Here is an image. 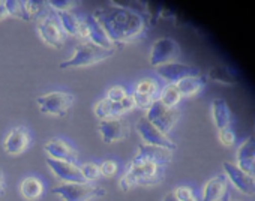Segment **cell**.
Instances as JSON below:
<instances>
[{"mask_svg": "<svg viewBox=\"0 0 255 201\" xmlns=\"http://www.w3.org/2000/svg\"><path fill=\"white\" fill-rule=\"evenodd\" d=\"M48 6H51L57 12H65V11H71L72 8H75L77 2H72V0H50Z\"/></svg>", "mask_w": 255, "mask_h": 201, "instance_id": "30", "label": "cell"}, {"mask_svg": "<svg viewBox=\"0 0 255 201\" xmlns=\"http://www.w3.org/2000/svg\"><path fill=\"white\" fill-rule=\"evenodd\" d=\"M8 17V11H6V6H5V2L0 3V20H3Z\"/></svg>", "mask_w": 255, "mask_h": 201, "instance_id": "36", "label": "cell"}, {"mask_svg": "<svg viewBox=\"0 0 255 201\" xmlns=\"http://www.w3.org/2000/svg\"><path fill=\"white\" fill-rule=\"evenodd\" d=\"M212 120L216 126L218 131L230 128L231 123V110L230 105L227 104V100L218 98L212 100Z\"/></svg>", "mask_w": 255, "mask_h": 201, "instance_id": "22", "label": "cell"}, {"mask_svg": "<svg viewBox=\"0 0 255 201\" xmlns=\"http://www.w3.org/2000/svg\"><path fill=\"white\" fill-rule=\"evenodd\" d=\"M173 150L165 149V147H159V146H149V144H140L137 155L134 156V159L137 161H144V162H150L155 164L158 167H165L171 162L173 159Z\"/></svg>", "mask_w": 255, "mask_h": 201, "instance_id": "12", "label": "cell"}, {"mask_svg": "<svg viewBox=\"0 0 255 201\" xmlns=\"http://www.w3.org/2000/svg\"><path fill=\"white\" fill-rule=\"evenodd\" d=\"M47 165L51 168V171L63 182L66 183H84V177L81 174V170L77 164L68 162V161H59L53 158H47Z\"/></svg>", "mask_w": 255, "mask_h": 201, "instance_id": "13", "label": "cell"}, {"mask_svg": "<svg viewBox=\"0 0 255 201\" xmlns=\"http://www.w3.org/2000/svg\"><path fill=\"white\" fill-rule=\"evenodd\" d=\"M221 201H231V195H230V192H227L224 197H222V200Z\"/></svg>", "mask_w": 255, "mask_h": 201, "instance_id": "39", "label": "cell"}, {"mask_svg": "<svg viewBox=\"0 0 255 201\" xmlns=\"http://www.w3.org/2000/svg\"><path fill=\"white\" fill-rule=\"evenodd\" d=\"M30 144V134L24 126H17L14 128L8 137L5 138L3 143V149L8 155L11 156H17L21 155Z\"/></svg>", "mask_w": 255, "mask_h": 201, "instance_id": "15", "label": "cell"}, {"mask_svg": "<svg viewBox=\"0 0 255 201\" xmlns=\"http://www.w3.org/2000/svg\"><path fill=\"white\" fill-rule=\"evenodd\" d=\"M161 102L165 105V107H170V108H176V105L180 102L182 99V95L180 92L177 90V86L176 84H168L162 89V92L159 93V98H158Z\"/></svg>", "mask_w": 255, "mask_h": 201, "instance_id": "25", "label": "cell"}, {"mask_svg": "<svg viewBox=\"0 0 255 201\" xmlns=\"http://www.w3.org/2000/svg\"><path fill=\"white\" fill-rule=\"evenodd\" d=\"M146 117L165 135L174 128V125L177 123L179 117H180V111L177 108H170L165 107L159 99H156L152 104V107L147 110Z\"/></svg>", "mask_w": 255, "mask_h": 201, "instance_id": "7", "label": "cell"}, {"mask_svg": "<svg viewBox=\"0 0 255 201\" xmlns=\"http://www.w3.org/2000/svg\"><path fill=\"white\" fill-rule=\"evenodd\" d=\"M92 15L96 18L110 41L117 48L128 42L137 41L146 29L144 17L126 8H122L114 2L107 8L96 9Z\"/></svg>", "mask_w": 255, "mask_h": 201, "instance_id": "1", "label": "cell"}, {"mask_svg": "<svg viewBox=\"0 0 255 201\" xmlns=\"http://www.w3.org/2000/svg\"><path fill=\"white\" fill-rule=\"evenodd\" d=\"M116 48H102L90 41H83L75 45V53L71 59L65 60L60 63L62 69L68 68H83V66H90L95 63H99L105 59H110L114 56Z\"/></svg>", "mask_w": 255, "mask_h": 201, "instance_id": "3", "label": "cell"}, {"mask_svg": "<svg viewBox=\"0 0 255 201\" xmlns=\"http://www.w3.org/2000/svg\"><path fill=\"white\" fill-rule=\"evenodd\" d=\"M162 201H179V200H177V197H176V194H174V191H173V192H168V194L164 197Z\"/></svg>", "mask_w": 255, "mask_h": 201, "instance_id": "38", "label": "cell"}, {"mask_svg": "<svg viewBox=\"0 0 255 201\" xmlns=\"http://www.w3.org/2000/svg\"><path fill=\"white\" fill-rule=\"evenodd\" d=\"M254 179H255V173H254Z\"/></svg>", "mask_w": 255, "mask_h": 201, "instance_id": "40", "label": "cell"}, {"mask_svg": "<svg viewBox=\"0 0 255 201\" xmlns=\"http://www.w3.org/2000/svg\"><path fill=\"white\" fill-rule=\"evenodd\" d=\"M180 54H182V48L179 42L170 36H162L152 44L149 62L153 68H158L162 65L179 62Z\"/></svg>", "mask_w": 255, "mask_h": 201, "instance_id": "5", "label": "cell"}, {"mask_svg": "<svg viewBox=\"0 0 255 201\" xmlns=\"http://www.w3.org/2000/svg\"><path fill=\"white\" fill-rule=\"evenodd\" d=\"M44 150L53 159L68 161V162H74V164L78 161V152L60 138H51L50 141H47L44 146Z\"/></svg>", "mask_w": 255, "mask_h": 201, "instance_id": "16", "label": "cell"}, {"mask_svg": "<svg viewBox=\"0 0 255 201\" xmlns=\"http://www.w3.org/2000/svg\"><path fill=\"white\" fill-rule=\"evenodd\" d=\"M53 194L59 195L63 201H89L92 198H101L107 191L93 183H63L51 189Z\"/></svg>", "mask_w": 255, "mask_h": 201, "instance_id": "4", "label": "cell"}, {"mask_svg": "<svg viewBox=\"0 0 255 201\" xmlns=\"http://www.w3.org/2000/svg\"><path fill=\"white\" fill-rule=\"evenodd\" d=\"M164 177H165L164 167L132 159L128 164L126 171L120 179L119 188L123 192H128L135 186H155L159 185L164 180Z\"/></svg>", "mask_w": 255, "mask_h": 201, "instance_id": "2", "label": "cell"}, {"mask_svg": "<svg viewBox=\"0 0 255 201\" xmlns=\"http://www.w3.org/2000/svg\"><path fill=\"white\" fill-rule=\"evenodd\" d=\"M207 83V77L204 75H192V77H188V78H183L182 81H179L176 86H177V90L180 92L182 98H191V96H195L198 95L204 86Z\"/></svg>", "mask_w": 255, "mask_h": 201, "instance_id": "23", "label": "cell"}, {"mask_svg": "<svg viewBox=\"0 0 255 201\" xmlns=\"http://www.w3.org/2000/svg\"><path fill=\"white\" fill-rule=\"evenodd\" d=\"M36 104L41 113L63 117L74 104V95L65 92H50L36 98Z\"/></svg>", "mask_w": 255, "mask_h": 201, "instance_id": "6", "label": "cell"}, {"mask_svg": "<svg viewBox=\"0 0 255 201\" xmlns=\"http://www.w3.org/2000/svg\"><path fill=\"white\" fill-rule=\"evenodd\" d=\"M137 132L140 134L141 140L144 144L149 146H159V147H165L170 150H176V143L171 141L168 138V135H165L164 132H161L146 116L140 117L137 122Z\"/></svg>", "mask_w": 255, "mask_h": 201, "instance_id": "8", "label": "cell"}, {"mask_svg": "<svg viewBox=\"0 0 255 201\" xmlns=\"http://www.w3.org/2000/svg\"><path fill=\"white\" fill-rule=\"evenodd\" d=\"M158 90H159V84L152 80V78H146V80H141L137 87H135V93H140V95H146V96H150L153 99H158L156 95H158Z\"/></svg>", "mask_w": 255, "mask_h": 201, "instance_id": "27", "label": "cell"}, {"mask_svg": "<svg viewBox=\"0 0 255 201\" xmlns=\"http://www.w3.org/2000/svg\"><path fill=\"white\" fill-rule=\"evenodd\" d=\"M155 69H156V74L162 80H165L168 84H177L183 78H188V77H192V75H200L198 68H195L192 65H188V63H183V62H173V63H168V65L158 66Z\"/></svg>", "mask_w": 255, "mask_h": 201, "instance_id": "11", "label": "cell"}, {"mask_svg": "<svg viewBox=\"0 0 255 201\" xmlns=\"http://www.w3.org/2000/svg\"><path fill=\"white\" fill-rule=\"evenodd\" d=\"M99 171H101V174L105 176V177H113V176L117 173V164H116V161H113V159L104 161V162L99 165Z\"/></svg>", "mask_w": 255, "mask_h": 201, "instance_id": "33", "label": "cell"}, {"mask_svg": "<svg viewBox=\"0 0 255 201\" xmlns=\"http://www.w3.org/2000/svg\"><path fill=\"white\" fill-rule=\"evenodd\" d=\"M57 14H59L60 23H62V29L68 35H72L75 38H87L86 23L81 21L75 14H72V11L57 12Z\"/></svg>", "mask_w": 255, "mask_h": 201, "instance_id": "21", "label": "cell"}, {"mask_svg": "<svg viewBox=\"0 0 255 201\" xmlns=\"http://www.w3.org/2000/svg\"><path fill=\"white\" fill-rule=\"evenodd\" d=\"M98 131L105 144L123 141L129 135V126H128V123L120 117H108V119L99 120Z\"/></svg>", "mask_w": 255, "mask_h": 201, "instance_id": "10", "label": "cell"}, {"mask_svg": "<svg viewBox=\"0 0 255 201\" xmlns=\"http://www.w3.org/2000/svg\"><path fill=\"white\" fill-rule=\"evenodd\" d=\"M84 23H86L87 38H89L90 42H93V44H96V45H99L102 48H116L117 50V47L110 41V38L107 36L105 30L101 27V24L96 21V18L92 14H89L86 17Z\"/></svg>", "mask_w": 255, "mask_h": 201, "instance_id": "20", "label": "cell"}, {"mask_svg": "<svg viewBox=\"0 0 255 201\" xmlns=\"http://www.w3.org/2000/svg\"><path fill=\"white\" fill-rule=\"evenodd\" d=\"M254 137H255V135H254Z\"/></svg>", "mask_w": 255, "mask_h": 201, "instance_id": "42", "label": "cell"}, {"mask_svg": "<svg viewBox=\"0 0 255 201\" xmlns=\"http://www.w3.org/2000/svg\"><path fill=\"white\" fill-rule=\"evenodd\" d=\"M236 164L246 173L254 174L255 167V137L243 141L236 152Z\"/></svg>", "mask_w": 255, "mask_h": 201, "instance_id": "17", "label": "cell"}, {"mask_svg": "<svg viewBox=\"0 0 255 201\" xmlns=\"http://www.w3.org/2000/svg\"><path fill=\"white\" fill-rule=\"evenodd\" d=\"M228 179L225 174H218L209 179L203 188V200L201 201H221L222 197L228 192L227 189Z\"/></svg>", "mask_w": 255, "mask_h": 201, "instance_id": "19", "label": "cell"}, {"mask_svg": "<svg viewBox=\"0 0 255 201\" xmlns=\"http://www.w3.org/2000/svg\"><path fill=\"white\" fill-rule=\"evenodd\" d=\"M5 6H6V11H8V15H12V17H17L20 20H32L27 9H26V5L24 2H20V0H6L5 2Z\"/></svg>", "mask_w": 255, "mask_h": 201, "instance_id": "26", "label": "cell"}, {"mask_svg": "<svg viewBox=\"0 0 255 201\" xmlns=\"http://www.w3.org/2000/svg\"><path fill=\"white\" fill-rule=\"evenodd\" d=\"M3 192H5V176H3L2 170H0V195Z\"/></svg>", "mask_w": 255, "mask_h": 201, "instance_id": "37", "label": "cell"}, {"mask_svg": "<svg viewBox=\"0 0 255 201\" xmlns=\"http://www.w3.org/2000/svg\"><path fill=\"white\" fill-rule=\"evenodd\" d=\"M126 90L120 86H113L108 92H107V99L111 100V102H120V100L126 96Z\"/></svg>", "mask_w": 255, "mask_h": 201, "instance_id": "32", "label": "cell"}, {"mask_svg": "<svg viewBox=\"0 0 255 201\" xmlns=\"http://www.w3.org/2000/svg\"><path fill=\"white\" fill-rule=\"evenodd\" d=\"M218 140L222 146L231 147L236 143V134L231 128H225V129L218 131Z\"/></svg>", "mask_w": 255, "mask_h": 201, "instance_id": "29", "label": "cell"}, {"mask_svg": "<svg viewBox=\"0 0 255 201\" xmlns=\"http://www.w3.org/2000/svg\"><path fill=\"white\" fill-rule=\"evenodd\" d=\"M24 5H26V9L30 15V18H35L42 12V3H39V2H24Z\"/></svg>", "mask_w": 255, "mask_h": 201, "instance_id": "35", "label": "cell"}, {"mask_svg": "<svg viewBox=\"0 0 255 201\" xmlns=\"http://www.w3.org/2000/svg\"><path fill=\"white\" fill-rule=\"evenodd\" d=\"M81 170V174L84 177L86 182H92V180H96L99 176H101V171H99V165L93 164V162H86L80 167Z\"/></svg>", "mask_w": 255, "mask_h": 201, "instance_id": "28", "label": "cell"}, {"mask_svg": "<svg viewBox=\"0 0 255 201\" xmlns=\"http://www.w3.org/2000/svg\"><path fill=\"white\" fill-rule=\"evenodd\" d=\"M207 78L216 84L221 86H228V87H234L240 84V77L239 74L231 69L227 65H215L209 69L207 72Z\"/></svg>", "mask_w": 255, "mask_h": 201, "instance_id": "18", "label": "cell"}, {"mask_svg": "<svg viewBox=\"0 0 255 201\" xmlns=\"http://www.w3.org/2000/svg\"><path fill=\"white\" fill-rule=\"evenodd\" d=\"M38 33L41 35L42 41L53 48H62L65 44V35L62 27L53 17H44L38 24Z\"/></svg>", "mask_w": 255, "mask_h": 201, "instance_id": "14", "label": "cell"}, {"mask_svg": "<svg viewBox=\"0 0 255 201\" xmlns=\"http://www.w3.org/2000/svg\"><path fill=\"white\" fill-rule=\"evenodd\" d=\"M174 194H176V197H177L179 201H197V200H195V195H194V192H192V189L188 188V186H179V188L174 191Z\"/></svg>", "mask_w": 255, "mask_h": 201, "instance_id": "34", "label": "cell"}, {"mask_svg": "<svg viewBox=\"0 0 255 201\" xmlns=\"http://www.w3.org/2000/svg\"><path fill=\"white\" fill-rule=\"evenodd\" d=\"M224 174L227 176L228 182L242 194L245 195H255V179L254 174L243 171L237 164L224 161L222 162Z\"/></svg>", "mask_w": 255, "mask_h": 201, "instance_id": "9", "label": "cell"}, {"mask_svg": "<svg viewBox=\"0 0 255 201\" xmlns=\"http://www.w3.org/2000/svg\"><path fill=\"white\" fill-rule=\"evenodd\" d=\"M132 96H134V100H135V108H140V110H149L152 107V104L156 100V99H153L150 96L140 95V93H135V92H134Z\"/></svg>", "mask_w": 255, "mask_h": 201, "instance_id": "31", "label": "cell"}, {"mask_svg": "<svg viewBox=\"0 0 255 201\" xmlns=\"http://www.w3.org/2000/svg\"><path fill=\"white\" fill-rule=\"evenodd\" d=\"M231 201H233V200H231ZM234 201H239V200H234Z\"/></svg>", "mask_w": 255, "mask_h": 201, "instance_id": "41", "label": "cell"}, {"mask_svg": "<svg viewBox=\"0 0 255 201\" xmlns=\"http://www.w3.org/2000/svg\"><path fill=\"white\" fill-rule=\"evenodd\" d=\"M20 194L27 201H35L42 197L44 185L38 177H26L20 185Z\"/></svg>", "mask_w": 255, "mask_h": 201, "instance_id": "24", "label": "cell"}]
</instances>
